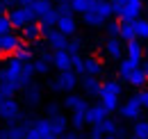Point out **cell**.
<instances>
[{
  "instance_id": "obj_1",
  "label": "cell",
  "mask_w": 148,
  "mask_h": 139,
  "mask_svg": "<svg viewBox=\"0 0 148 139\" xmlns=\"http://www.w3.org/2000/svg\"><path fill=\"white\" fill-rule=\"evenodd\" d=\"M110 5H112L114 16L119 18L121 23H123V21L134 23V21L139 18L141 7H144V2H141V0H110Z\"/></svg>"
},
{
  "instance_id": "obj_2",
  "label": "cell",
  "mask_w": 148,
  "mask_h": 139,
  "mask_svg": "<svg viewBox=\"0 0 148 139\" xmlns=\"http://www.w3.org/2000/svg\"><path fill=\"white\" fill-rule=\"evenodd\" d=\"M121 94H123V87H121V82H119V80H107V82H103V87H100V94H98V98H100V105H103L107 112H114V109H119Z\"/></svg>"
},
{
  "instance_id": "obj_3",
  "label": "cell",
  "mask_w": 148,
  "mask_h": 139,
  "mask_svg": "<svg viewBox=\"0 0 148 139\" xmlns=\"http://www.w3.org/2000/svg\"><path fill=\"white\" fill-rule=\"evenodd\" d=\"M80 85V78L75 75L73 71H59L57 78L50 82L53 91H66V94H73V89Z\"/></svg>"
},
{
  "instance_id": "obj_4",
  "label": "cell",
  "mask_w": 148,
  "mask_h": 139,
  "mask_svg": "<svg viewBox=\"0 0 148 139\" xmlns=\"http://www.w3.org/2000/svg\"><path fill=\"white\" fill-rule=\"evenodd\" d=\"M7 16H9V21H12L14 30H23L25 25L37 23L34 12H32V9H27V7H14V9H9V12H7Z\"/></svg>"
},
{
  "instance_id": "obj_5",
  "label": "cell",
  "mask_w": 148,
  "mask_h": 139,
  "mask_svg": "<svg viewBox=\"0 0 148 139\" xmlns=\"http://www.w3.org/2000/svg\"><path fill=\"white\" fill-rule=\"evenodd\" d=\"M41 36L46 39V43H48V48L53 52L57 50H66V46H69V36L66 34H62L57 28H41Z\"/></svg>"
},
{
  "instance_id": "obj_6",
  "label": "cell",
  "mask_w": 148,
  "mask_h": 139,
  "mask_svg": "<svg viewBox=\"0 0 148 139\" xmlns=\"http://www.w3.org/2000/svg\"><path fill=\"white\" fill-rule=\"evenodd\" d=\"M0 119H2V121H7L9 125L18 123V119H21V107H18V103H16L14 98H5V96H0Z\"/></svg>"
},
{
  "instance_id": "obj_7",
  "label": "cell",
  "mask_w": 148,
  "mask_h": 139,
  "mask_svg": "<svg viewBox=\"0 0 148 139\" xmlns=\"http://www.w3.org/2000/svg\"><path fill=\"white\" fill-rule=\"evenodd\" d=\"M21 43H23L21 36L14 34V32H9V34H0V57H12Z\"/></svg>"
},
{
  "instance_id": "obj_8",
  "label": "cell",
  "mask_w": 148,
  "mask_h": 139,
  "mask_svg": "<svg viewBox=\"0 0 148 139\" xmlns=\"http://www.w3.org/2000/svg\"><path fill=\"white\" fill-rule=\"evenodd\" d=\"M141 103H139V98L137 96H132L128 98L125 103L121 105V116L123 119H128V121H139V116H141Z\"/></svg>"
},
{
  "instance_id": "obj_9",
  "label": "cell",
  "mask_w": 148,
  "mask_h": 139,
  "mask_svg": "<svg viewBox=\"0 0 148 139\" xmlns=\"http://www.w3.org/2000/svg\"><path fill=\"white\" fill-rule=\"evenodd\" d=\"M55 28L62 32V34H66L69 39L75 34V30H77V21H75V14H59L57 16V23Z\"/></svg>"
},
{
  "instance_id": "obj_10",
  "label": "cell",
  "mask_w": 148,
  "mask_h": 139,
  "mask_svg": "<svg viewBox=\"0 0 148 139\" xmlns=\"http://www.w3.org/2000/svg\"><path fill=\"white\" fill-rule=\"evenodd\" d=\"M107 109L103 107L100 103H96V105H89L87 107V112H84V119H87V125H98V123H103L105 119H107Z\"/></svg>"
},
{
  "instance_id": "obj_11",
  "label": "cell",
  "mask_w": 148,
  "mask_h": 139,
  "mask_svg": "<svg viewBox=\"0 0 148 139\" xmlns=\"http://www.w3.org/2000/svg\"><path fill=\"white\" fill-rule=\"evenodd\" d=\"M105 55H107L110 59L121 62L123 55H125V43H123L119 36H116V39H107V43H105Z\"/></svg>"
},
{
  "instance_id": "obj_12",
  "label": "cell",
  "mask_w": 148,
  "mask_h": 139,
  "mask_svg": "<svg viewBox=\"0 0 148 139\" xmlns=\"http://www.w3.org/2000/svg\"><path fill=\"white\" fill-rule=\"evenodd\" d=\"M32 66H34V73L37 75H48V71L53 69V52H41L37 59L32 62Z\"/></svg>"
},
{
  "instance_id": "obj_13",
  "label": "cell",
  "mask_w": 148,
  "mask_h": 139,
  "mask_svg": "<svg viewBox=\"0 0 148 139\" xmlns=\"http://www.w3.org/2000/svg\"><path fill=\"white\" fill-rule=\"evenodd\" d=\"M80 87L84 89L87 96H98V94H100V87H103V82H100L96 75H82V78H80Z\"/></svg>"
},
{
  "instance_id": "obj_14",
  "label": "cell",
  "mask_w": 148,
  "mask_h": 139,
  "mask_svg": "<svg viewBox=\"0 0 148 139\" xmlns=\"http://www.w3.org/2000/svg\"><path fill=\"white\" fill-rule=\"evenodd\" d=\"M64 107H66V109H71V112H87L89 103H87V100H84V96H80V94H66Z\"/></svg>"
},
{
  "instance_id": "obj_15",
  "label": "cell",
  "mask_w": 148,
  "mask_h": 139,
  "mask_svg": "<svg viewBox=\"0 0 148 139\" xmlns=\"http://www.w3.org/2000/svg\"><path fill=\"white\" fill-rule=\"evenodd\" d=\"M41 39V25L39 23H30V25H25L23 30H21V41L23 43H34V41H39Z\"/></svg>"
},
{
  "instance_id": "obj_16",
  "label": "cell",
  "mask_w": 148,
  "mask_h": 139,
  "mask_svg": "<svg viewBox=\"0 0 148 139\" xmlns=\"http://www.w3.org/2000/svg\"><path fill=\"white\" fill-rule=\"evenodd\" d=\"M41 94H43V91H41V87L32 82V85H27V87L23 89V100L30 105V107H34V105L41 103Z\"/></svg>"
},
{
  "instance_id": "obj_17",
  "label": "cell",
  "mask_w": 148,
  "mask_h": 139,
  "mask_svg": "<svg viewBox=\"0 0 148 139\" xmlns=\"http://www.w3.org/2000/svg\"><path fill=\"white\" fill-rule=\"evenodd\" d=\"M125 57L134 59V62H141V59H144V46H141L139 39H134V41H128V43H125Z\"/></svg>"
},
{
  "instance_id": "obj_18",
  "label": "cell",
  "mask_w": 148,
  "mask_h": 139,
  "mask_svg": "<svg viewBox=\"0 0 148 139\" xmlns=\"http://www.w3.org/2000/svg\"><path fill=\"white\" fill-rule=\"evenodd\" d=\"M50 128H53V135H55V137H62L64 132H69V119H66L64 114L50 116Z\"/></svg>"
},
{
  "instance_id": "obj_19",
  "label": "cell",
  "mask_w": 148,
  "mask_h": 139,
  "mask_svg": "<svg viewBox=\"0 0 148 139\" xmlns=\"http://www.w3.org/2000/svg\"><path fill=\"white\" fill-rule=\"evenodd\" d=\"M53 66H55L57 71H71V55L66 50L53 52Z\"/></svg>"
},
{
  "instance_id": "obj_20",
  "label": "cell",
  "mask_w": 148,
  "mask_h": 139,
  "mask_svg": "<svg viewBox=\"0 0 148 139\" xmlns=\"http://www.w3.org/2000/svg\"><path fill=\"white\" fill-rule=\"evenodd\" d=\"M103 73V62L98 59V57H93V55H89V57H84V75H100Z\"/></svg>"
},
{
  "instance_id": "obj_21",
  "label": "cell",
  "mask_w": 148,
  "mask_h": 139,
  "mask_svg": "<svg viewBox=\"0 0 148 139\" xmlns=\"http://www.w3.org/2000/svg\"><path fill=\"white\" fill-rule=\"evenodd\" d=\"M0 139H25V128L21 123L7 125L5 130H0Z\"/></svg>"
},
{
  "instance_id": "obj_22",
  "label": "cell",
  "mask_w": 148,
  "mask_h": 139,
  "mask_svg": "<svg viewBox=\"0 0 148 139\" xmlns=\"http://www.w3.org/2000/svg\"><path fill=\"white\" fill-rule=\"evenodd\" d=\"M137 69H139V62H134V59H130V57H123L121 64H119V75H121L123 80H128Z\"/></svg>"
},
{
  "instance_id": "obj_23",
  "label": "cell",
  "mask_w": 148,
  "mask_h": 139,
  "mask_svg": "<svg viewBox=\"0 0 148 139\" xmlns=\"http://www.w3.org/2000/svg\"><path fill=\"white\" fill-rule=\"evenodd\" d=\"M119 39H121L123 43H128V41H134V39H137L134 25H132V23H128V21H123V23H121V32H119Z\"/></svg>"
},
{
  "instance_id": "obj_24",
  "label": "cell",
  "mask_w": 148,
  "mask_h": 139,
  "mask_svg": "<svg viewBox=\"0 0 148 139\" xmlns=\"http://www.w3.org/2000/svg\"><path fill=\"white\" fill-rule=\"evenodd\" d=\"M128 82L132 85V87H139V89H144V87L148 85V75H146V73H144L141 69H137V71H134V73H132V75L128 78Z\"/></svg>"
},
{
  "instance_id": "obj_25",
  "label": "cell",
  "mask_w": 148,
  "mask_h": 139,
  "mask_svg": "<svg viewBox=\"0 0 148 139\" xmlns=\"http://www.w3.org/2000/svg\"><path fill=\"white\" fill-rule=\"evenodd\" d=\"M93 2L96 0H71L69 5H71V9H73V14L77 12V14H84V12H89L93 7Z\"/></svg>"
},
{
  "instance_id": "obj_26",
  "label": "cell",
  "mask_w": 148,
  "mask_h": 139,
  "mask_svg": "<svg viewBox=\"0 0 148 139\" xmlns=\"http://www.w3.org/2000/svg\"><path fill=\"white\" fill-rule=\"evenodd\" d=\"M132 25H134L137 39H139V41H141V39H146V41H148V21H146V18H137Z\"/></svg>"
},
{
  "instance_id": "obj_27",
  "label": "cell",
  "mask_w": 148,
  "mask_h": 139,
  "mask_svg": "<svg viewBox=\"0 0 148 139\" xmlns=\"http://www.w3.org/2000/svg\"><path fill=\"white\" fill-rule=\"evenodd\" d=\"M14 57L21 59V62H32V48L27 43H21L18 48H16V52H14Z\"/></svg>"
},
{
  "instance_id": "obj_28",
  "label": "cell",
  "mask_w": 148,
  "mask_h": 139,
  "mask_svg": "<svg viewBox=\"0 0 148 139\" xmlns=\"http://www.w3.org/2000/svg\"><path fill=\"white\" fill-rule=\"evenodd\" d=\"M132 135H134L137 139H148V123L139 119V121L132 125Z\"/></svg>"
},
{
  "instance_id": "obj_29",
  "label": "cell",
  "mask_w": 148,
  "mask_h": 139,
  "mask_svg": "<svg viewBox=\"0 0 148 139\" xmlns=\"http://www.w3.org/2000/svg\"><path fill=\"white\" fill-rule=\"evenodd\" d=\"M69 123L73 125L75 130H82V128L87 125V119H84V112H73V114H71V119H69Z\"/></svg>"
},
{
  "instance_id": "obj_30",
  "label": "cell",
  "mask_w": 148,
  "mask_h": 139,
  "mask_svg": "<svg viewBox=\"0 0 148 139\" xmlns=\"http://www.w3.org/2000/svg\"><path fill=\"white\" fill-rule=\"evenodd\" d=\"M105 32H107L110 39H116L119 32H121V21H107L105 23Z\"/></svg>"
},
{
  "instance_id": "obj_31",
  "label": "cell",
  "mask_w": 148,
  "mask_h": 139,
  "mask_svg": "<svg viewBox=\"0 0 148 139\" xmlns=\"http://www.w3.org/2000/svg\"><path fill=\"white\" fill-rule=\"evenodd\" d=\"M80 50H82V39L71 36V39H69V46H66V52H69V55H80Z\"/></svg>"
},
{
  "instance_id": "obj_32",
  "label": "cell",
  "mask_w": 148,
  "mask_h": 139,
  "mask_svg": "<svg viewBox=\"0 0 148 139\" xmlns=\"http://www.w3.org/2000/svg\"><path fill=\"white\" fill-rule=\"evenodd\" d=\"M9 32H14L12 21H9L7 14H0V34H9Z\"/></svg>"
},
{
  "instance_id": "obj_33",
  "label": "cell",
  "mask_w": 148,
  "mask_h": 139,
  "mask_svg": "<svg viewBox=\"0 0 148 139\" xmlns=\"http://www.w3.org/2000/svg\"><path fill=\"white\" fill-rule=\"evenodd\" d=\"M14 7H18V0H0V14H7Z\"/></svg>"
},
{
  "instance_id": "obj_34",
  "label": "cell",
  "mask_w": 148,
  "mask_h": 139,
  "mask_svg": "<svg viewBox=\"0 0 148 139\" xmlns=\"http://www.w3.org/2000/svg\"><path fill=\"white\" fill-rule=\"evenodd\" d=\"M137 98H139V103L144 109H148V89H141L139 94H137Z\"/></svg>"
},
{
  "instance_id": "obj_35",
  "label": "cell",
  "mask_w": 148,
  "mask_h": 139,
  "mask_svg": "<svg viewBox=\"0 0 148 139\" xmlns=\"http://www.w3.org/2000/svg\"><path fill=\"white\" fill-rule=\"evenodd\" d=\"M57 114H62L59 105H57V103H50V105H48V119H50V116H57Z\"/></svg>"
},
{
  "instance_id": "obj_36",
  "label": "cell",
  "mask_w": 148,
  "mask_h": 139,
  "mask_svg": "<svg viewBox=\"0 0 148 139\" xmlns=\"http://www.w3.org/2000/svg\"><path fill=\"white\" fill-rule=\"evenodd\" d=\"M32 5H34V0H18V7H27V9H32Z\"/></svg>"
},
{
  "instance_id": "obj_37",
  "label": "cell",
  "mask_w": 148,
  "mask_h": 139,
  "mask_svg": "<svg viewBox=\"0 0 148 139\" xmlns=\"http://www.w3.org/2000/svg\"><path fill=\"white\" fill-rule=\"evenodd\" d=\"M139 69H141V71H144V73L148 75V57H146V59H141V62H139Z\"/></svg>"
},
{
  "instance_id": "obj_38",
  "label": "cell",
  "mask_w": 148,
  "mask_h": 139,
  "mask_svg": "<svg viewBox=\"0 0 148 139\" xmlns=\"http://www.w3.org/2000/svg\"><path fill=\"white\" fill-rule=\"evenodd\" d=\"M59 139H80V137H77V132H64Z\"/></svg>"
},
{
  "instance_id": "obj_39",
  "label": "cell",
  "mask_w": 148,
  "mask_h": 139,
  "mask_svg": "<svg viewBox=\"0 0 148 139\" xmlns=\"http://www.w3.org/2000/svg\"><path fill=\"white\" fill-rule=\"evenodd\" d=\"M53 2H55V5H69L71 0H53Z\"/></svg>"
},
{
  "instance_id": "obj_40",
  "label": "cell",
  "mask_w": 148,
  "mask_h": 139,
  "mask_svg": "<svg viewBox=\"0 0 148 139\" xmlns=\"http://www.w3.org/2000/svg\"><path fill=\"white\" fill-rule=\"evenodd\" d=\"M82 139H103V137H96V135H87V137H82Z\"/></svg>"
},
{
  "instance_id": "obj_41",
  "label": "cell",
  "mask_w": 148,
  "mask_h": 139,
  "mask_svg": "<svg viewBox=\"0 0 148 139\" xmlns=\"http://www.w3.org/2000/svg\"><path fill=\"white\" fill-rule=\"evenodd\" d=\"M144 57H148V41H146V46H144Z\"/></svg>"
},
{
  "instance_id": "obj_42",
  "label": "cell",
  "mask_w": 148,
  "mask_h": 139,
  "mask_svg": "<svg viewBox=\"0 0 148 139\" xmlns=\"http://www.w3.org/2000/svg\"><path fill=\"white\" fill-rule=\"evenodd\" d=\"M105 139H121V137H116V135H105Z\"/></svg>"
},
{
  "instance_id": "obj_43",
  "label": "cell",
  "mask_w": 148,
  "mask_h": 139,
  "mask_svg": "<svg viewBox=\"0 0 148 139\" xmlns=\"http://www.w3.org/2000/svg\"><path fill=\"white\" fill-rule=\"evenodd\" d=\"M130 139H137V137H134V135H132V137H130Z\"/></svg>"
},
{
  "instance_id": "obj_44",
  "label": "cell",
  "mask_w": 148,
  "mask_h": 139,
  "mask_svg": "<svg viewBox=\"0 0 148 139\" xmlns=\"http://www.w3.org/2000/svg\"><path fill=\"white\" fill-rule=\"evenodd\" d=\"M146 123H148V119H146Z\"/></svg>"
}]
</instances>
